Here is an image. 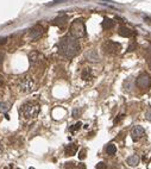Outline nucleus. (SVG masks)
Listing matches in <instances>:
<instances>
[{
	"label": "nucleus",
	"instance_id": "33",
	"mask_svg": "<svg viewBox=\"0 0 151 169\" xmlns=\"http://www.w3.org/2000/svg\"><path fill=\"white\" fill-rule=\"evenodd\" d=\"M150 66H151V62H150Z\"/></svg>",
	"mask_w": 151,
	"mask_h": 169
},
{
	"label": "nucleus",
	"instance_id": "14",
	"mask_svg": "<svg viewBox=\"0 0 151 169\" xmlns=\"http://www.w3.org/2000/svg\"><path fill=\"white\" fill-rule=\"evenodd\" d=\"M126 162L128 166H131V167H136V166H138L139 163V157L137 155H132V156L127 157Z\"/></svg>",
	"mask_w": 151,
	"mask_h": 169
},
{
	"label": "nucleus",
	"instance_id": "16",
	"mask_svg": "<svg viewBox=\"0 0 151 169\" xmlns=\"http://www.w3.org/2000/svg\"><path fill=\"white\" fill-rule=\"evenodd\" d=\"M81 78L86 80V81H88V80H91L92 79V70L91 68H85L82 73H81Z\"/></svg>",
	"mask_w": 151,
	"mask_h": 169
},
{
	"label": "nucleus",
	"instance_id": "6",
	"mask_svg": "<svg viewBox=\"0 0 151 169\" xmlns=\"http://www.w3.org/2000/svg\"><path fill=\"white\" fill-rule=\"evenodd\" d=\"M136 84H137V86H138L139 88H142V90H148L151 86L150 75H148L146 73L140 74L138 78H137V80H136Z\"/></svg>",
	"mask_w": 151,
	"mask_h": 169
},
{
	"label": "nucleus",
	"instance_id": "31",
	"mask_svg": "<svg viewBox=\"0 0 151 169\" xmlns=\"http://www.w3.org/2000/svg\"><path fill=\"white\" fill-rule=\"evenodd\" d=\"M1 61H3V56L0 55V63H1Z\"/></svg>",
	"mask_w": 151,
	"mask_h": 169
},
{
	"label": "nucleus",
	"instance_id": "30",
	"mask_svg": "<svg viewBox=\"0 0 151 169\" xmlns=\"http://www.w3.org/2000/svg\"><path fill=\"white\" fill-rule=\"evenodd\" d=\"M5 42H6V38H1V41H0V44H4Z\"/></svg>",
	"mask_w": 151,
	"mask_h": 169
},
{
	"label": "nucleus",
	"instance_id": "29",
	"mask_svg": "<svg viewBox=\"0 0 151 169\" xmlns=\"http://www.w3.org/2000/svg\"><path fill=\"white\" fill-rule=\"evenodd\" d=\"M3 151H4V146H3L1 142H0V154H3Z\"/></svg>",
	"mask_w": 151,
	"mask_h": 169
},
{
	"label": "nucleus",
	"instance_id": "4",
	"mask_svg": "<svg viewBox=\"0 0 151 169\" xmlns=\"http://www.w3.org/2000/svg\"><path fill=\"white\" fill-rule=\"evenodd\" d=\"M35 88H36V82L29 75L23 76V79L19 81V90L23 93H31Z\"/></svg>",
	"mask_w": 151,
	"mask_h": 169
},
{
	"label": "nucleus",
	"instance_id": "8",
	"mask_svg": "<svg viewBox=\"0 0 151 169\" xmlns=\"http://www.w3.org/2000/svg\"><path fill=\"white\" fill-rule=\"evenodd\" d=\"M144 135H145V130L142 126H139V125L133 126V129L131 130V137H132L133 141H138V139L142 138Z\"/></svg>",
	"mask_w": 151,
	"mask_h": 169
},
{
	"label": "nucleus",
	"instance_id": "17",
	"mask_svg": "<svg viewBox=\"0 0 151 169\" xmlns=\"http://www.w3.org/2000/svg\"><path fill=\"white\" fill-rule=\"evenodd\" d=\"M105 150H106V154H107V155L112 156V155H114L115 152H117V146H115L113 143H109V144H107Z\"/></svg>",
	"mask_w": 151,
	"mask_h": 169
},
{
	"label": "nucleus",
	"instance_id": "15",
	"mask_svg": "<svg viewBox=\"0 0 151 169\" xmlns=\"http://www.w3.org/2000/svg\"><path fill=\"white\" fill-rule=\"evenodd\" d=\"M86 57L88 59L89 61H94V62H97V61H99V55H98V53L95 51V50H89L87 54H86Z\"/></svg>",
	"mask_w": 151,
	"mask_h": 169
},
{
	"label": "nucleus",
	"instance_id": "3",
	"mask_svg": "<svg viewBox=\"0 0 151 169\" xmlns=\"http://www.w3.org/2000/svg\"><path fill=\"white\" fill-rule=\"evenodd\" d=\"M70 35L75 38H82L86 36V26L82 19H75L70 25Z\"/></svg>",
	"mask_w": 151,
	"mask_h": 169
},
{
	"label": "nucleus",
	"instance_id": "7",
	"mask_svg": "<svg viewBox=\"0 0 151 169\" xmlns=\"http://www.w3.org/2000/svg\"><path fill=\"white\" fill-rule=\"evenodd\" d=\"M43 33H44V29H43L42 25L37 24L35 25L33 28H31L30 30V38L32 41H36L38 38H41L43 36Z\"/></svg>",
	"mask_w": 151,
	"mask_h": 169
},
{
	"label": "nucleus",
	"instance_id": "19",
	"mask_svg": "<svg viewBox=\"0 0 151 169\" xmlns=\"http://www.w3.org/2000/svg\"><path fill=\"white\" fill-rule=\"evenodd\" d=\"M133 87H134V84H133V79H128V80H126L125 81V90H126L127 92H131L133 90Z\"/></svg>",
	"mask_w": 151,
	"mask_h": 169
},
{
	"label": "nucleus",
	"instance_id": "24",
	"mask_svg": "<svg viewBox=\"0 0 151 169\" xmlns=\"http://www.w3.org/2000/svg\"><path fill=\"white\" fill-rule=\"evenodd\" d=\"M145 118L148 119V120L151 121V109H149L146 111V113H145Z\"/></svg>",
	"mask_w": 151,
	"mask_h": 169
},
{
	"label": "nucleus",
	"instance_id": "11",
	"mask_svg": "<svg viewBox=\"0 0 151 169\" xmlns=\"http://www.w3.org/2000/svg\"><path fill=\"white\" fill-rule=\"evenodd\" d=\"M67 20H68V17H67V16H60V17H57V18L53 22V25L58 26L60 29H64L67 25Z\"/></svg>",
	"mask_w": 151,
	"mask_h": 169
},
{
	"label": "nucleus",
	"instance_id": "26",
	"mask_svg": "<svg viewBox=\"0 0 151 169\" xmlns=\"http://www.w3.org/2000/svg\"><path fill=\"white\" fill-rule=\"evenodd\" d=\"M80 112H81L80 110H75V111L73 112V115H74V117H79L78 115H80Z\"/></svg>",
	"mask_w": 151,
	"mask_h": 169
},
{
	"label": "nucleus",
	"instance_id": "10",
	"mask_svg": "<svg viewBox=\"0 0 151 169\" xmlns=\"http://www.w3.org/2000/svg\"><path fill=\"white\" fill-rule=\"evenodd\" d=\"M118 33L123 37H133L134 36V31L131 30L130 28H127L125 25H121L118 30Z\"/></svg>",
	"mask_w": 151,
	"mask_h": 169
},
{
	"label": "nucleus",
	"instance_id": "21",
	"mask_svg": "<svg viewBox=\"0 0 151 169\" xmlns=\"http://www.w3.org/2000/svg\"><path fill=\"white\" fill-rule=\"evenodd\" d=\"M64 169H75L74 162H67L66 166H64Z\"/></svg>",
	"mask_w": 151,
	"mask_h": 169
},
{
	"label": "nucleus",
	"instance_id": "28",
	"mask_svg": "<svg viewBox=\"0 0 151 169\" xmlns=\"http://www.w3.org/2000/svg\"><path fill=\"white\" fill-rule=\"evenodd\" d=\"M78 169H86V166L83 164V163H80L79 167H78Z\"/></svg>",
	"mask_w": 151,
	"mask_h": 169
},
{
	"label": "nucleus",
	"instance_id": "1",
	"mask_svg": "<svg viewBox=\"0 0 151 169\" xmlns=\"http://www.w3.org/2000/svg\"><path fill=\"white\" fill-rule=\"evenodd\" d=\"M80 51V44L78 38L73 37L72 35L64 36L58 43V53L67 59H72Z\"/></svg>",
	"mask_w": 151,
	"mask_h": 169
},
{
	"label": "nucleus",
	"instance_id": "27",
	"mask_svg": "<svg viewBox=\"0 0 151 169\" xmlns=\"http://www.w3.org/2000/svg\"><path fill=\"white\" fill-rule=\"evenodd\" d=\"M123 118H124V115H119V118H117V119L114 120V123H115V124H117V123H119V121H120Z\"/></svg>",
	"mask_w": 151,
	"mask_h": 169
},
{
	"label": "nucleus",
	"instance_id": "32",
	"mask_svg": "<svg viewBox=\"0 0 151 169\" xmlns=\"http://www.w3.org/2000/svg\"><path fill=\"white\" fill-rule=\"evenodd\" d=\"M30 169H35V168H32V167H31V168Z\"/></svg>",
	"mask_w": 151,
	"mask_h": 169
},
{
	"label": "nucleus",
	"instance_id": "13",
	"mask_svg": "<svg viewBox=\"0 0 151 169\" xmlns=\"http://www.w3.org/2000/svg\"><path fill=\"white\" fill-rule=\"evenodd\" d=\"M101 26H103V30H109V29H112L113 26H114V23H113V20L109 18H105L103 20V23H101Z\"/></svg>",
	"mask_w": 151,
	"mask_h": 169
},
{
	"label": "nucleus",
	"instance_id": "25",
	"mask_svg": "<svg viewBox=\"0 0 151 169\" xmlns=\"http://www.w3.org/2000/svg\"><path fill=\"white\" fill-rule=\"evenodd\" d=\"M134 48H136V43H132L130 47H128V49H127V51H133L134 50Z\"/></svg>",
	"mask_w": 151,
	"mask_h": 169
},
{
	"label": "nucleus",
	"instance_id": "5",
	"mask_svg": "<svg viewBox=\"0 0 151 169\" xmlns=\"http://www.w3.org/2000/svg\"><path fill=\"white\" fill-rule=\"evenodd\" d=\"M120 49H121L120 44L117 42H113V41H106L103 44V50L105 54L115 55L120 51Z\"/></svg>",
	"mask_w": 151,
	"mask_h": 169
},
{
	"label": "nucleus",
	"instance_id": "2",
	"mask_svg": "<svg viewBox=\"0 0 151 169\" xmlns=\"http://www.w3.org/2000/svg\"><path fill=\"white\" fill-rule=\"evenodd\" d=\"M39 105L36 103H33V101H28V103H24L22 106H20V110H19V112H20V115L26 119V120H29V119H32V118H36L38 113H39Z\"/></svg>",
	"mask_w": 151,
	"mask_h": 169
},
{
	"label": "nucleus",
	"instance_id": "22",
	"mask_svg": "<svg viewBox=\"0 0 151 169\" xmlns=\"http://www.w3.org/2000/svg\"><path fill=\"white\" fill-rule=\"evenodd\" d=\"M79 158H80V160H85V158H86V149H82V150L80 151Z\"/></svg>",
	"mask_w": 151,
	"mask_h": 169
},
{
	"label": "nucleus",
	"instance_id": "9",
	"mask_svg": "<svg viewBox=\"0 0 151 169\" xmlns=\"http://www.w3.org/2000/svg\"><path fill=\"white\" fill-rule=\"evenodd\" d=\"M29 60H30L31 64L35 66V64H38V63H41L43 61V55H41L39 53H37V51H32L29 55Z\"/></svg>",
	"mask_w": 151,
	"mask_h": 169
},
{
	"label": "nucleus",
	"instance_id": "20",
	"mask_svg": "<svg viewBox=\"0 0 151 169\" xmlns=\"http://www.w3.org/2000/svg\"><path fill=\"white\" fill-rule=\"evenodd\" d=\"M81 125H82V124H81L80 121H79V123H76V124H74V125L70 127V131H72V132H76L78 130H80V129H81Z\"/></svg>",
	"mask_w": 151,
	"mask_h": 169
},
{
	"label": "nucleus",
	"instance_id": "18",
	"mask_svg": "<svg viewBox=\"0 0 151 169\" xmlns=\"http://www.w3.org/2000/svg\"><path fill=\"white\" fill-rule=\"evenodd\" d=\"M11 109V104L10 103H1L0 104V112L1 113H7Z\"/></svg>",
	"mask_w": 151,
	"mask_h": 169
},
{
	"label": "nucleus",
	"instance_id": "23",
	"mask_svg": "<svg viewBox=\"0 0 151 169\" xmlns=\"http://www.w3.org/2000/svg\"><path fill=\"white\" fill-rule=\"evenodd\" d=\"M106 168H107V166H106L105 162H100L97 164V169H106Z\"/></svg>",
	"mask_w": 151,
	"mask_h": 169
},
{
	"label": "nucleus",
	"instance_id": "12",
	"mask_svg": "<svg viewBox=\"0 0 151 169\" xmlns=\"http://www.w3.org/2000/svg\"><path fill=\"white\" fill-rule=\"evenodd\" d=\"M76 151H78V144H68L66 146V149H64V154H66L67 156H73V155H75L76 154Z\"/></svg>",
	"mask_w": 151,
	"mask_h": 169
}]
</instances>
